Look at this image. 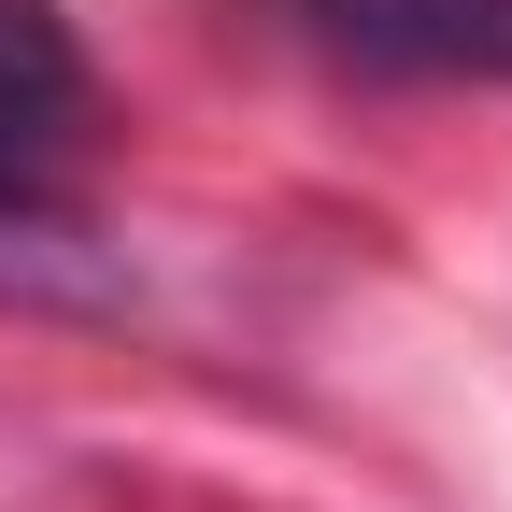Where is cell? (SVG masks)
<instances>
[{
  "label": "cell",
  "mask_w": 512,
  "mask_h": 512,
  "mask_svg": "<svg viewBox=\"0 0 512 512\" xmlns=\"http://www.w3.org/2000/svg\"><path fill=\"white\" fill-rule=\"evenodd\" d=\"M285 15L399 86H512V0H285Z\"/></svg>",
  "instance_id": "1"
},
{
  "label": "cell",
  "mask_w": 512,
  "mask_h": 512,
  "mask_svg": "<svg viewBox=\"0 0 512 512\" xmlns=\"http://www.w3.org/2000/svg\"><path fill=\"white\" fill-rule=\"evenodd\" d=\"M72 114H86V57L57 29V0H0V200H15L29 157H57Z\"/></svg>",
  "instance_id": "2"
}]
</instances>
